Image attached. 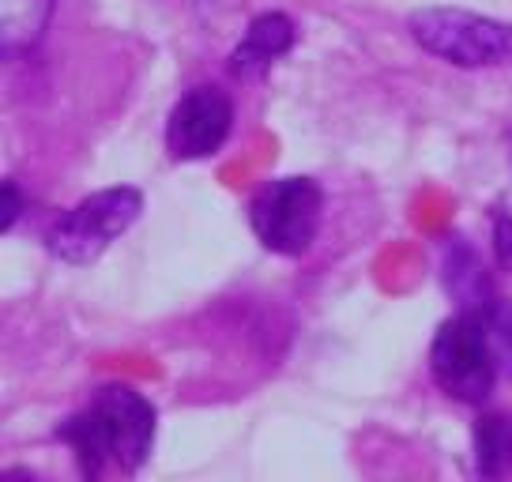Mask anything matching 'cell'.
<instances>
[{"label": "cell", "instance_id": "cell-1", "mask_svg": "<svg viewBox=\"0 0 512 482\" xmlns=\"http://www.w3.org/2000/svg\"><path fill=\"white\" fill-rule=\"evenodd\" d=\"M407 31L426 53L456 68H490L512 61V23L479 12L422 8L407 19Z\"/></svg>", "mask_w": 512, "mask_h": 482}, {"label": "cell", "instance_id": "cell-2", "mask_svg": "<svg viewBox=\"0 0 512 482\" xmlns=\"http://www.w3.org/2000/svg\"><path fill=\"white\" fill-rule=\"evenodd\" d=\"M140 211H144V193L132 185H113V189L91 193L83 204L64 211L49 226L46 249L64 264H95L140 219Z\"/></svg>", "mask_w": 512, "mask_h": 482}, {"label": "cell", "instance_id": "cell-3", "mask_svg": "<svg viewBox=\"0 0 512 482\" xmlns=\"http://www.w3.org/2000/svg\"><path fill=\"white\" fill-rule=\"evenodd\" d=\"M320 208H324V193L313 177H275L253 196L249 223L256 241H264V249H272L279 257H302L313 245Z\"/></svg>", "mask_w": 512, "mask_h": 482}, {"label": "cell", "instance_id": "cell-4", "mask_svg": "<svg viewBox=\"0 0 512 482\" xmlns=\"http://www.w3.org/2000/svg\"><path fill=\"white\" fill-rule=\"evenodd\" d=\"M430 373L437 388L460 403H486L494 392L497 366L490 358L479 317L464 309L448 317L430 343Z\"/></svg>", "mask_w": 512, "mask_h": 482}, {"label": "cell", "instance_id": "cell-5", "mask_svg": "<svg viewBox=\"0 0 512 482\" xmlns=\"http://www.w3.org/2000/svg\"><path fill=\"white\" fill-rule=\"evenodd\" d=\"M234 125V102L219 87H192L166 121V151L181 162L211 159Z\"/></svg>", "mask_w": 512, "mask_h": 482}, {"label": "cell", "instance_id": "cell-6", "mask_svg": "<svg viewBox=\"0 0 512 482\" xmlns=\"http://www.w3.org/2000/svg\"><path fill=\"white\" fill-rule=\"evenodd\" d=\"M98 415L106 418V430L113 441V460L117 467L132 475L147 464L155 449V407L128 385H102L91 400Z\"/></svg>", "mask_w": 512, "mask_h": 482}, {"label": "cell", "instance_id": "cell-7", "mask_svg": "<svg viewBox=\"0 0 512 482\" xmlns=\"http://www.w3.org/2000/svg\"><path fill=\"white\" fill-rule=\"evenodd\" d=\"M294 46V23L283 12H264L249 23V31L241 38V46L230 57V72L238 80H256L272 68L275 57H283Z\"/></svg>", "mask_w": 512, "mask_h": 482}, {"label": "cell", "instance_id": "cell-8", "mask_svg": "<svg viewBox=\"0 0 512 482\" xmlns=\"http://www.w3.org/2000/svg\"><path fill=\"white\" fill-rule=\"evenodd\" d=\"M57 437L72 449L83 479H98L106 460H113V441H110V430H106V418L98 415L95 407H87L83 415L64 418Z\"/></svg>", "mask_w": 512, "mask_h": 482}, {"label": "cell", "instance_id": "cell-9", "mask_svg": "<svg viewBox=\"0 0 512 482\" xmlns=\"http://www.w3.org/2000/svg\"><path fill=\"white\" fill-rule=\"evenodd\" d=\"M53 16V0H0V49L19 57L42 42Z\"/></svg>", "mask_w": 512, "mask_h": 482}, {"label": "cell", "instance_id": "cell-10", "mask_svg": "<svg viewBox=\"0 0 512 482\" xmlns=\"http://www.w3.org/2000/svg\"><path fill=\"white\" fill-rule=\"evenodd\" d=\"M441 279H445L448 294L464 309H475L490 298V283H486L479 257L471 245H460V238H448L441 249Z\"/></svg>", "mask_w": 512, "mask_h": 482}, {"label": "cell", "instance_id": "cell-11", "mask_svg": "<svg viewBox=\"0 0 512 482\" xmlns=\"http://www.w3.org/2000/svg\"><path fill=\"white\" fill-rule=\"evenodd\" d=\"M475 464L479 475L497 479L512 467V418L482 415L475 426Z\"/></svg>", "mask_w": 512, "mask_h": 482}, {"label": "cell", "instance_id": "cell-12", "mask_svg": "<svg viewBox=\"0 0 512 482\" xmlns=\"http://www.w3.org/2000/svg\"><path fill=\"white\" fill-rule=\"evenodd\" d=\"M482 324V336L497 366V377H512V302L490 294L482 306L471 309Z\"/></svg>", "mask_w": 512, "mask_h": 482}, {"label": "cell", "instance_id": "cell-13", "mask_svg": "<svg viewBox=\"0 0 512 482\" xmlns=\"http://www.w3.org/2000/svg\"><path fill=\"white\" fill-rule=\"evenodd\" d=\"M494 249L501 268H512V211L497 208L494 211Z\"/></svg>", "mask_w": 512, "mask_h": 482}, {"label": "cell", "instance_id": "cell-14", "mask_svg": "<svg viewBox=\"0 0 512 482\" xmlns=\"http://www.w3.org/2000/svg\"><path fill=\"white\" fill-rule=\"evenodd\" d=\"M19 215H23V196H19L16 181H4L0 185V230L8 234L16 226Z\"/></svg>", "mask_w": 512, "mask_h": 482}]
</instances>
